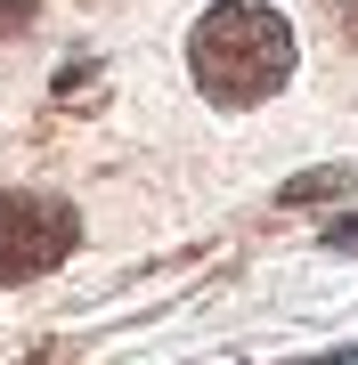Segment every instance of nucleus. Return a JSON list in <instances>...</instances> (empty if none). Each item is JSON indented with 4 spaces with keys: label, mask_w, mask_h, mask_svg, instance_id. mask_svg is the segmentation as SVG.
Instances as JSON below:
<instances>
[{
    "label": "nucleus",
    "mask_w": 358,
    "mask_h": 365,
    "mask_svg": "<svg viewBox=\"0 0 358 365\" xmlns=\"http://www.w3.org/2000/svg\"><path fill=\"white\" fill-rule=\"evenodd\" d=\"M33 16H41V0H0V41H16Z\"/></svg>",
    "instance_id": "20e7f679"
},
{
    "label": "nucleus",
    "mask_w": 358,
    "mask_h": 365,
    "mask_svg": "<svg viewBox=\"0 0 358 365\" xmlns=\"http://www.w3.org/2000/svg\"><path fill=\"white\" fill-rule=\"evenodd\" d=\"M74 244H81V211L66 195L0 187V284H33V276L66 268Z\"/></svg>",
    "instance_id": "f03ea898"
},
{
    "label": "nucleus",
    "mask_w": 358,
    "mask_h": 365,
    "mask_svg": "<svg viewBox=\"0 0 358 365\" xmlns=\"http://www.w3.org/2000/svg\"><path fill=\"white\" fill-rule=\"evenodd\" d=\"M350 41H358V0H350Z\"/></svg>",
    "instance_id": "0eeeda50"
},
{
    "label": "nucleus",
    "mask_w": 358,
    "mask_h": 365,
    "mask_svg": "<svg viewBox=\"0 0 358 365\" xmlns=\"http://www.w3.org/2000/svg\"><path fill=\"white\" fill-rule=\"evenodd\" d=\"M358 187V163H318V170H293V179L277 187V203H334Z\"/></svg>",
    "instance_id": "7ed1b4c3"
},
{
    "label": "nucleus",
    "mask_w": 358,
    "mask_h": 365,
    "mask_svg": "<svg viewBox=\"0 0 358 365\" xmlns=\"http://www.w3.org/2000/svg\"><path fill=\"white\" fill-rule=\"evenodd\" d=\"M293 57H302V41L293 25L269 0H212V9L196 16V33H187V73H196V90L212 106H261L277 98L293 81Z\"/></svg>",
    "instance_id": "f257e3e1"
},
{
    "label": "nucleus",
    "mask_w": 358,
    "mask_h": 365,
    "mask_svg": "<svg viewBox=\"0 0 358 365\" xmlns=\"http://www.w3.org/2000/svg\"><path fill=\"white\" fill-rule=\"evenodd\" d=\"M326 252H358V211H342V220L326 227Z\"/></svg>",
    "instance_id": "39448f33"
},
{
    "label": "nucleus",
    "mask_w": 358,
    "mask_h": 365,
    "mask_svg": "<svg viewBox=\"0 0 358 365\" xmlns=\"http://www.w3.org/2000/svg\"><path fill=\"white\" fill-rule=\"evenodd\" d=\"M302 365H358V341H342V349H326V357H302Z\"/></svg>",
    "instance_id": "423d86ee"
}]
</instances>
